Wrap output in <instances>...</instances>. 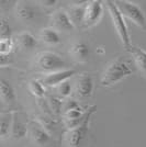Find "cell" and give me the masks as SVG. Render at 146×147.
<instances>
[{"label": "cell", "mask_w": 146, "mask_h": 147, "mask_svg": "<svg viewBox=\"0 0 146 147\" xmlns=\"http://www.w3.org/2000/svg\"><path fill=\"white\" fill-rule=\"evenodd\" d=\"M78 108H80L79 103L77 101L73 100V99H68L66 102H65V104H64V110H65V112L69 110H74V109H78Z\"/></svg>", "instance_id": "24"}, {"label": "cell", "mask_w": 146, "mask_h": 147, "mask_svg": "<svg viewBox=\"0 0 146 147\" xmlns=\"http://www.w3.org/2000/svg\"><path fill=\"white\" fill-rule=\"evenodd\" d=\"M86 6H87V3H84V5H74L67 11L70 19H72V21H73L74 25L76 28L81 24H84L86 14Z\"/></svg>", "instance_id": "13"}, {"label": "cell", "mask_w": 146, "mask_h": 147, "mask_svg": "<svg viewBox=\"0 0 146 147\" xmlns=\"http://www.w3.org/2000/svg\"><path fill=\"white\" fill-rule=\"evenodd\" d=\"M132 74L133 70L130 67L128 61H125L122 57H119L110 61L109 65L104 69L100 79V85L102 87H110L112 85H116V82L131 76Z\"/></svg>", "instance_id": "1"}, {"label": "cell", "mask_w": 146, "mask_h": 147, "mask_svg": "<svg viewBox=\"0 0 146 147\" xmlns=\"http://www.w3.org/2000/svg\"><path fill=\"white\" fill-rule=\"evenodd\" d=\"M76 69H63L58 71H54L45 75L42 78V82L46 86H59L61 84L67 81L70 77H73L74 75H76Z\"/></svg>", "instance_id": "10"}, {"label": "cell", "mask_w": 146, "mask_h": 147, "mask_svg": "<svg viewBox=\"0 0 146 147\" xmlns=\"http://www.w3.org/2000/svg\"><path fill=\"white\" fill-rule=\"evenodd\" d=\"M128 51L131 53V55L133 56L136 67L139 68V70L146 77V51L140 49L137 46H133V45Z\"/></svg>", "instance_id": "12"}, {"label": "cell", "mask_w": 146, "mask_h": 147, "mask_svg": "<svg viewBox=\"0 0 146 147\" xmlns=\"http://www.w3.org/2000/svg\"><path fill=\"white\" fill-rule=\"evenodd\" d=\"M93 91V79L90 74L82 73L78 75L75 81V92L80 99L90 98Z\"/></svg>", "instance_id": "6"}, {"label": "cell", "mask_w": 146, "mask_h": 147, "mask_svg": "<svg viewBox=\"0 0 146 147\" xmlns=\"http://www.w3.org/2000/svg\"><path fill=\"white\" fill-rule=\"evenodd\" d=\"M69 53H70L72 57L76 61H78V63H86L89 59V56H90V49H89V46L85 42L79 41V42H75L70 46Z\"/></svg>", "instance_id": "11"}, {"label": "cell", "mask_w": 146, "mask_h": 147, "mask_svg": "<svg viewBox=\"0 0 146 147\" xmlns=\"http://www.w3.org/2000/svg\"><path fill=\"white\" fill-rule=\"evenodd\" d=\"M40 3H42L43 6L45 7H53L55 6V3H57V1H55V0H49V1H40Z\"/></svg>", "instance_id": "25"}, {"label": "cell", "mask_w": 146, "mask_h": 147, "mask_svg": "<svg viewBox=\"0 0 146 147\" xmlns=\"http://www.w3.org/2000/svg\"><path fill=\"white\" fill-rule=\"evenodd\" d=\"M31 140L37 146H46L52 142L49 131L37 121H32L30 125Z\"/></svg>", "instance_id": "8"}, {"label": "cell", "mask_w": 146, "mask_h": 147, "mask_svg": "<svg viewBox=\"0 0 146 147\" xmlns=\"http://www.w3.org/2000/svg\"><path fill=\"white\" fill-rule=\"evenodd\" d=\"M116 3L119 10L123 14V17H126L130 21H132L134 24L140 26L141 29L146 30L145 14L137 5L130 2V1H122V0L116 1Z\"/></svg>", "instance_id": "4"}, {"label": "cell", "mask_w": 146, "mask_h": 147, "mask_svg": "<svg viewBox=\"0 0 146 147\" xmlns=\"http://www.w3.org/2000/svg\"><path fill=\"white\" fill-rule=\"evenodd\" d=\"M17 43L22 49H32L36 46L37 40L34 37V35L32 33L28 32V31H23V32L19 33L17 35Z\"/></svg>", "instance_id": "17"}, {"label": "cell", "mask_w": 146, "mask_h": 147, "mask_svg": "<svg viewBox=\"0 0 146 147\" xmlns=\"http://www.w3.org/2000/svg\"><path fill=\"white\" fill-rule=\"evenodd\" d=\"M12 115L9 114V113H2L1 114V122H0V135H1V138H5L7 137L9 133H10V129H12L13 123H11V121H13Z\"/></svg>", "instance_id": "18"}, {"label": "cell", "mask_w": 146, "mask_h": 147, "mask_svg": "<svg viewBox=\"0 0 146 147\" xmlns=\"http://www.w3.org/2000/svg\"><path fill=\"white\" fill-rule=\"evenodd\" d=\"M40 38L42 42L49 45H57L61 43V35L54 28H45L40 32Z\"/></svg>", "instance_id": "16"}, {"label": "cell", "mask_w": 146, "mask_h": 147, "mask_svg": "<svg viewBox=\"0 0 146 147\" xmlns=\"http://www.w3.org/2000/svg\"><path fill=\"white\" fill-rule=\"evenodd\" d=\"M0 34H1V38H10L11 36V29L9 26V23H7L5 19H1V23H0Z\"/></svg>", "instance_id": "23"}, {"label": "cell", "mask_w": 146, "mask_h": 147, "mask_svg": "<svg viewBox=\"0 0 146 147\" xmlns=\"http://www.w3.org/2000/svg\"><path fill=\"white\" fill-rule=\"evenodd\" d=\"M0 94L3 103L12 105L16 102V94L11 85L5 79L0 80Z\"/></svg>", "instance_id": "15"}, {"label": "cell", "mask_w": 146, "mask_h": 147, "mask_svg": "<svg viewBox=\"0 0 146 147\" xmlns=\"http://www.w3.org/2000/svg\"><path fill=\"white\" fill-rule=\"evenodd\" d=\"M47 102H49V108H51V110H52V112H53V114L58 115V114L61 113L63 102H62L58 98L53 97V96H49V99H47Z\"/></svg>", "instance_id": "20"}, {"label": "cell", "mask_w": 146, "mask_h": 147, "mask_svg": "<svg viewBox=\"0 0 146 147\" xmlns=\"http://www.w3.org/2000/svg\"><path fill=\"white\" fill-rule=\"evenodd\" d=\"M95 110H96V107L93 105L89 115L87 117V119L84 122L78 126L67 131L66 135H65L66 136L65 140H66L68 147H80L82 145V143L86 141L88 131H89V121H90V117H91L92 113L95 112Z\"/></svg>", "instance_id": "5"}, {"label": "cell", "mask_w": 146, "mask_h": 147, "mask_svg": "<svg viewBox=\"0 0 146 147\" xmlns=\"http://www.w3.org/2000/svg\"><path fill=\"white\" fill-rule=\"evenodd\" d=\"M52 23H53L54 29L58 31H64V32L73 31L76 28L74 25L68 12L63 10V9L56 10L55 12H53V14H52Z\"/></svg>", "instance_id": "9"}, {"label": "cell", "mask_w": 146, "mask_h": 147, "mask_svg": "<svg viewBox=\"0 0 146 147\" xmlns=\"http://www.w3.org/2000/svg\"><path fill=\"white\" fill-rule=\"evenodd\" d=\"M29 91L34 96V97H36L39 99H43L44 98V94H45V89H44V87H43L42 82H40L39 80H30L29 81Z\"/></svg>", "instance_id": "19"}, {"label": "cell", "mask_w": 146, "mask_h": 147, "mask_svg": "<svg viewBox=\"0 0 146 147\" xmlns=\"http://www.w3.org/2000/svg\"><path fill=\"white\" fill-rule=\"evenodd\" d=\"M103 14V5L99 0H93L87 2L86 6V14L84 25L86 28H90L96 25L100 21Z\"/></svg>", "instance_id": "7"}, {"label": "cell", "mask_w": 146, "mask_h": 147, "mask_svg": "<svg viewBox=\"0 0 146 147\" xmlns=\"http://www.w3.org/2000/svg\"><path fill=\"white\" fill-rule=\"evenodd\" d=\"M105 6H107L108 10H109L113 26H114V29H116L120 40H121L123 46L126 49H128L132 46V44H131V37H130V33H128L126 23L124 21L123 14L119 10L116 1H105Z\"/></svg>", "instance_id": "2"}, {"label": "cell", "mask_w": 146, "mask_h": 147, "mask_svg": "<svg viewBox=\"0 0 146 147\" xmlns=\"http://www.w3.org/2000/svg\"><path fill=\"white\" fill-rule=\"evenodd\" d=\"M57 89H58L59 94H61L62 97H64V98L69 97L70 93H72V91H73V87H72L70 82H69L68 80L65 81V82H63V84H61L59 86L57 87Z\"/></svg>", "instance_id": "22"}, {"label": "cell", "mask_w": 146, "mask_h": 147, "mask_svg": "<svg viewBox=\"0 0 146 147\" xmlns=\"http://www.w3.org/2000/svg\"><path fill=\"white\" fill-rule=\"evenodd\" d=\"M13 49V42L11 38H1L0 40V53L1 55H9Z\"/></svg>", "instance_id": "21"}, {"label": "cell", "mask_w": 146, "mask_h": 147, "mask_svg": "<svg viewBox=\"0 0 146 147\" xmlns=\"http://www.w3.org/2000/svg\"><path fill=\"white\" fill-rule=\"evenodd\" d=\"M35 65L43 71L49 74L63 70L66 67V61L61 56L53 52H41L36 55Z\"/></svg>", "instance_id": "3"}, {"label": "cell", "mask_w": 146, "mask_h": 147, "mask_svg": "<svg viewBox=\"0 0 146 147\" xmlns=\"http://www.w3.org/2000/svg\"><path fill=\"white\" fill-rule=\"evenodd\" d=\"M14 12H16L17 18L22 21H31L35 17V11L33 7L25 2H18L14 9Z\"/></svg>", "instance_id": "14"}]
</instances>
